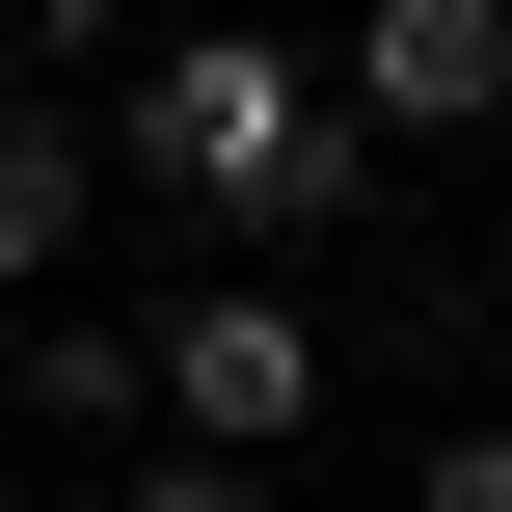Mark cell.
<instances>
[{"mask_svg": "<svg viewBox=\"0 0 512 512\" xmlns=\"http://www.w3.org/2000/svg\"><path fill=\"white\" fill-rule=\"evenodd\" d=\"M135 189H162V216H216V243H351L378 135L324 108V54H297V27H162V54H135Z\"/></svg>", "mask_w": 512, "mask_h": 512, "instance_id": "obj_1", "label": "cell"}, {"mask_svg": "<svg viewBox=\"0 0 512 512\" xmlns=\"http://www.w3.org/2000/svg\"><path fill=\"white\" fill-rule=\"evenodd\" d=\"M324 378H351V324H324V297H270V270H243V297H162V432L297 459V432H324Z\"/></svg>", "mask_w": 512, "mask_h": 512, "instance_id": "obj_2", "label": "cell"}, {"mask_svg": "<svg viewBox=\"0 0 512 512\" xmlns=\"http://www.w3.org/2000/svg\"><path fill=\"white\" fill-rule=\"evenodd\" d=\"M324 108L351 135H512V0H351Z\"/></svg>", "mask_w": 512, "mask_h": 512, "instance_id": "obj_3", "label": "cell"}, {"mask_svg": "<svg viewBox=\"0 0 512 512\" xmlns=\"http://www.w3.org/2000/svg\"><path fill=\"white\" fill-rule=\"evenodd\" d=\"M81 216H108V135H81L54 81H0V297H54V270H81Z\"/></svg>", "mask_w": 512, "mask_h": 512, "instance_id": "obj_4", "label": "cell"}, {"mask_svg": "<svg viewBox=\"0 0 512 512\" xmlns=\"http://www.w3.org/2000/svg\"><path fill=\"white\" fill-rule=\"evenodd\" d=\"M162 405V297L108 324V297H27V432H135Z\"/></svg>", "mask_w": 512, "mask_h": 512, "instance_id": "obj_5", "label": "cell"}, {"mask_svg": "<svg viewBox=\"0 0 512 512\" xmlns=\"http://www.w3.org/2000/svg\"><path fill=\"white\" fill-rule=\"evenodd\" d=\"M135 512H297V486H270V459H216V432H162V459H135Z\"/></svg>", "mask_w": 512, "mask_h": 512, "instance_id": "obj_6", "label": "cell"}, {"mask_svg": "<svg viewBox=\"0 0 512 512\" xmlns=\"http://www.w3.org/2000/svg\"><path fill=\"white\" fill-rule=\"evenodd\" d=\"M405 512H512V405H459V432L405 459Z\"/></svg>", "mask_w": 512, "mask_h": 512, "instance_id": "obj_7", "label": "cell"}, {"mask_svg": "<svg viewBox=\"0 0 512 512\" xmlns=\"http://www.w3.org/2000/svg\"><path fill=\"white\" fill-rule=\"evenodd\" d=\"M0 54H27V81H81V54H135V0H0Z\"/></svg>", "mask_w": 512, "mask_h": 512, "instance_id": "obj_8", "label": "cell"}, {"mask_svg": "<svg viewBox=\"0 0 512 512\" xmlns=\"http://www.w3.org/2000/svg\"><path fill=\"white\" fill-rule=\"evenodd\" d=\"M0 512H27V459H0Z\"/></svg>", "mask_w": 512, "mask_h": 512, "instance_id": "obj_9", "label": "cell"}]
</instances>
